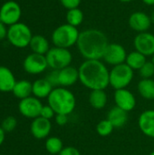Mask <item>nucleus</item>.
Masks as SVG:
<instances>
[{
	"instance_id": "f257e3e1",
	"label": "nucleus",
	"mask_w": 154,
	"mask_h": 155,
	"mask_svg": "<svg viewBox=\"0 0 154 155\" xmlns=\"http://www.w3.org/2000/svg\"><path fill=\"white\" fill-rule=\"evenodd\" d=\"M78 71L79 81L91 91L105 90L110 85V71L101 60H85Z\"/></svg>"
},
{
	"instance_id": "f03ea898",
	"label": "nucleus",
	"mask_w": 154,
	"mask_h": 155,
	"mask_svg": "<svg viewBox=\"0 0 154 155\" xmlns=\"http://www.w3.org/2000/svg\"><path fill=\"white\" fill-rule=\"evenodd\" d=\"M107 36L99 29L91 28L80 33L76 43L77 49L85 60H101L107 45Z\"/></svg>"
},
{
	"instance_id": "7ed1b4c3",
	"label": "nucleus",
	"mask_w": 154,
	"mask_h": 155,
	"mask_svg": "<svg viewBox=\"0 0 154 155\" xmlns=\"http://www.w3.org/2000/svg\"><path fill=\"white\" fill-rule=\"evenodd\" d=\"M48 104L53 108L55 114H71L76 106L74 94L65 87H55L47 97Z\"/></svg>"
},
{
	"instance_id": "20e7f679",
	"label": "nucleus",
	"mask_w": 154,
	"mask_h": 155,
	"mask_svg": "<svg viewBox=\"0 0 154 155\" xmlns=\"http://www.w3.org/2000/svg\"><path fill=\"white\" fill-rule=\"evenodd\" d=\"M80 32L77 27L69 24H64L56 27L52 34V42L54 46L61 48H70L76 45Z\"/></svg>"
},
{
	"instance_id": "39448f33",
	"label": "nucleus",
	"mask_w": 154,
	"mask_h": 155,
	"mask_svg": "<svg viewBox=\"0 0 154 155\" xmlns=\"http://www.w3.org/2000/svg\"><path fill=\"white\" fill-rule=\"evenodd\" d=\"M33 37L32 32L28 25L24 23H16L10 25L7 29L6 38L9 43L17 48H25L30 45Z\"/></svg>"
},
{
	"instance_id": "423d86ee",
	"label": "nucleus",
	"mask_w": 154,
	"mask_h": 155,
	"mask_svg": "<svg viewBox=\"0 0 154 155\" xmlns=\"http://www.w3.org/2000/svg\"><path fill=\"white\" fill-rule=\"evenodd\" d=\"M133 70L125 63L113 66L110 71V85L115 89H125L133 79Z\"/></svg>"
},
{
	"instance_id": "0eeeda50",
	"label": "nucleus",
	"mask_w": 154,
	"mask_h": 155,
	"mask_svg": "<svg viewBox=\"0 0 154 155\" xmlns=\"http://www.w3.org/2000/svg\"><path fill=\"white\" fill-rule=\"evenodd\" d=\"M48 67L52 70H61L71 65L73 61L72 53L66 48L61 47H53L45 54Z\"/></svg>"
},
{
	"instance_id": "6e6552de",
	"label": "nucleus",
	"mask_w": 154,
	"mask_h": 155,
	"mask_svg": "<svg viewBox=\"0 0 154 155\" xmlns=\"http://www.w3.org/2000/svg\"><path fill=\"white\" fill-rule=\"evenodd\" d=\"M22 10L18 3L7 1L0 8V21L5 25H13L19 22Z\"/></svg>"
},
{
	"instance_id": "1a4fd4ad",
	"label": "nucleus",
	"mask_w": 154,
	"mask_h": 155,
	"mask_svg": "<svg viewBox=\"0 0 154 155\" xmlns=\"http://www.w3.org/2000/svg\"><path fill=\"white\" fill-rule=\"evenodd\" d=\"M126 57V50L122 45L117 43H109L103 54V59L106 64L115 66L125 63Z\"/></svg>"
},
{
	"instance_id": "9d476101",
	"label": "nucleus",
	"mask_w": 154,
	"mask_h": 155,
	"mask_svg": "<svg viewBox=\"0 0 154 155\" xmlns=\"http://www.w3.org/2000/svg\"><path fill=\"white\" fill-rule=\"evenodd\" d=\"M23 67L25 71L30 74H39L46 70L48 64L45 55L32 53L24 60Z\"/></svg>"
},
{
	"instance_id": "9b49d317",
	"label": "nucleus",
	"mask_w": 154,
	"mask_h": 155,
	"mask_svg": "<svg viewBox=\"0 0 154 155\" xmlns=\"http://www.w3.org/2000/svg\"><path fill=\"white\" fill-rule=\"evenodd\" d=\"M43 104L40 99L34 96H29L23 100H20L18 104V110L20 114L30 119H34L40 116V113L42 110Z\"/></svg>"
},
{
	"instance_id": "f8f14e48",
	"label": "nucleus",
	"mask_w": 154,
	"mask_h": 155,
	"mask_svg": "<svg viewBox=\"0 0 154 155\" xmlns=\"http://www.w3.org/2000/svg\"><path fill=\"white\" fill-rule=\"evenodd\" d=\"M134 48L145 56H152L154 54V35L149 32L139 33L133 40Z\"/></svg>"
},
{
	"instance_id": "ddd939ff",
	"label": "nucleus",
	"mask_w": 154,
	"mask_h": 155,
	"mask_svg": "<svg viewBox=\"0 0 154 155\" xmlns=\"http://www.w3.org/2000/svg\"><path fill=\"white\" fill-rule=\"evenodd\" d=\"M113 99L116 104L115 106L124 110L127 113L133 111L136 106V98L134 94L126 88L115 90Z\"/></svg>"
},
{
	"instance_id": "4468645a",
	"label": "nucleus",
	"mask_w": 154,
	"mask_h": 155,
	"mask_svg": "<svg viewBox=\"0 0 154 155\" xmlns=\"http://www.w3.org/2000/svg\"><path fill=\"white\" fill-rule=\"evenodd\" d=\"M128 23L133 30L138 33H143L150 29L152 22L151 16L146 15L144 12L137 11L130 15Z\"/></svg>"
},
{
	"instance_id": "2eb2a0df",
	"label": "nucleus",
	"mask_w": 154,
	"mask_h": 155,
	"mask_svg": "<svg viewBox=\"0 0 154 155\" xmlns=\"http://www.w3.org/2000/svg\"><path fill=\"white\" fill-rule=\"evenodd\" d=\"M52 130L51 120L44 119L41 116H38L33 119L30 125V132L32 135L36 139H44L48 137Z\"/></svg>"
},
{
	"instance_id": "dca6fc26",
	"label": "nucleus",
	"mask_w": 154,
	"mask_h": 155,
	"mask_svg": "<svg viewBox=\"0 0 154 155\" xmlns=\"http://www.w3.org/2000/svg\"><path fill=\"white\" fill-rule=\"evenodd\" d=\"M138 126L145 136L154 138V110H146L141 114L138 119Z\"/></svg>"
},
{
	"instance_id": "f3484780",
	"label": "nucleus",
	"mask_w": 154,
	"mask_h": 155,
	"mask_svg": "<svg viewBox=\"0 0 154 155\" xmlns=\"http://www.w3.org/2000/svg\"><path fill=\"white\" fill-rule=\"evenodd\" d=\"M59 86L61 87H70L79 81V71L77 68L69 65L65 68L59 70L58 74Z\"/></svg>"
},
{
	"instance_id": "a211bd4d",
	"label": "nucleus",
	"mask_w": 154,
	"mask_h": 155,
	"mask_svg": "<svg viewBox=\"0 0 154 155\" xmlns=\"http://www.w3.org/2000/svg\"><path fill=\"white\" fill-rule=\"evenodd\" d=\"M128 113L124 110L114 106L107 114V118L114 128H123L128 122Z\"/></svg>"
},
{
	"instance_id": "6ab92c4d",
	"label": "nucleus",
	"mask_w": 154,
	"mask_h": 155,
	"mask_svg": "<svg viewBox=\"0 0 154 155\" xmlns=\"http://www.w3.org/2000/svg\"><path fill=\"white\" fill-rule=\"evenodd\" d=\"M16 81L12 71L5 67L0 66V92L9 93L12 92Z\"/></svg>"
},
{
	"instance_id": "aec40b11",
	"label": "nucleus",
	"mask_w": 154,
	"mask_h": 155,
	"mask_svg": "<svg viewBox=\"0 0 154 155\" xmlns=\"http://www.w3.org/2000/svg\"><path fill=\"white\" fill-rule=\"evenodd\" d=\"M53 89L54 87L45 78L37 79L32 84V94L38 99L47 98L52 93Z\"/></svg>"
},
{
	"instance_id": "412c9836",
	"label": "nucleus",
	"mask_w": 154,
	"mask_h": 155,
	"mask_svg": "<svg viewBox=\"0 0 154 155\" xmlns=\"http://www.w3.org/2000/svg\"><path fill=\"white\" fill-rule=\"evenodd\" d=\"M29 46H30L31 50L33 51V53L44 54V55H45L47 54V52L50 50V45H49L48 40L41 35H33Z\"/></svg>"
},
{
	"instance_id": "4be33fe9",
	"label": "nucleus",
	"mask_w": 154,
	"mask_h": 155,
	"mask_svg": "<svg viewBox=\"0 0 154 155\" xmlns=\"http://www.w3.org/2000/svg\"><path fill=\"white\" fill-rule=\"evenodd\" d=\"M107 102H108V96L104 90L91 91L89 94V103L93 108L96 110H101L106 106Z\"/></svg>"
},
{
	"instance_id": "5701e85b",
	"label": "nucleus",
	"mask_w": 154,
	"mask_h": 155,
	"mask_svg": "<svg viewBox=\"0 0 154 155\" xmlns=\"http://www.w3.org/2000/svg\"><path fill=\"white\" fill-rule=\"evenodd\" d=\"M12 93L16 98L20 100L29 97L32 94V83L27 80L16 81Z\"/></svg>"
},
{
	"instance_id": "b1692460",
	"label": "nucleus",
	"mask_w": 154,
	"mask_h": 155,
	"mask_svg": "<svg viewBox=\"0 0 154 155\" xmlns=\"http://www.w3.org/2000/svg\"><path fill=\"white\" fill-rule=\"evenodd\" d=\"M138 92L140 95L146 100H154V80L142 79L138 84Z\"/></svg>"
},
{
	"instance_id": "393cba45",
	"label": "nucleus",
	"mask_w": 154,
	"mask_h": 155,
	"mask_svg": "<svg viewBox=\"0 0 154 155\" xmlns=\"http://www.w3.org/2000/svg\"><path fill=\"white\" fill-rule=\"evenodd\" d=\"M146 62V56L135 50L127 54L125 64L134 71L140 70Z\"/></svg>"
},
{
	"instance_id": "a878e982",
	"label": "nucleus",
	"mask_w": 154,
	"mask_h": 155,
	"mask_svg": "<svg viewBox=\"0 0 154 155\" xmlns=\"http://www.w3.org/2000/svg\"><path fill=\"white\" fill-rule=\"evenodd\" d=\"M45 150L52 155L59 154L60 152L63 150L64 148V143L63 141L56 136H52L46 139L45 143Z\"/></svg>"
},
{
	"instance_id": "bb28decb",
	"label": "nucleus",
	"mask_w": 154,
	"mask_h": 155,
	"mask_svg": "<svg viewBox=\"0 0 154 155\" xmlns=\"http://www.w3.org/2000/svg\"><path fill=\"white\" fill-rule=\"evenodd\" d=\"M83 20H84V13L79 7L70 9L67 11L66 14L67 24L77 27L83 23Z\"/></svg>"
},
{
	"instance_id": "cd10ccee",
	"label": "nucleus",
	"mask_w": 154,
	"mask_h": 155,
	"mask_svg": "<svg viewBox=\"0 0 154 155\" xmlns=\"http://www.w3.org/2000/svg\"><path fill=\"white\" fill-rule=\"evenodd\" d=\"M113 129H114L113 125L111 124V122L108 119L100 121L96 125V132L102 137L109 136L113 133Z\"/></svg>"
},
{
	"instance_id": "c85d7f7f",
	"label": "nucleus",
	"mask_w": 154,
	"mask_h": 155,
	"mask_svg": "<svg viewBox=\"0 0 154 155\" xmlns=\"http://www.w3.org/2000/svg\"><path fill=\"white\" fill-rule=\"evenodd\" d=\"M143 79H151L154 75V64L152 62H146L139 70Z\"/></svg>"
},
{
	"instance_id": "c756f323",
	"label": "nucleus",
	"mask_w": 154,
	"mask_h": 155,
	"mask_svg": "<svg viewBox=\"0 0 154 155\" xmlns=\"http://www.w3.org/2000/svg\"><path fill=\"white\" fill-rule=\"evenodd\" d=\"M17 125V121L14 116H7L5 117L2 124H1V127L5 132H12L15 129Z\"/></svg>"
},
{
	"instance_id": "7c9ffc66",
	"label": "nucleus",
	"mask_w": 154,
	"mask_h": 155,
	"mask_svg": "<svg viewBox=\"0 0 154 155\" xmlns=\"http://www.w3.org/2000/svg\"><path fill=\"white\" fill-rule=\"evenodd\" d=\"M58 74H59V70H53L45 77V79L52 84L53 87H59Z\"/></svg>"
},
{
	"instance_id": "2f4dec72",
	"label": "nucleus",
	"mask_w": 154,
	"mask_h": 155,
	"mask_svg": "<svg viewBox=\"0 0 154 155\" xmlns=\"http://www.w3.org/2000/svg\"><path fill=\"white\" fill-rule=\"evenodd\" d=\"M55 115V113L54 111L53 110V108L47 104V105H43L42 107V110H41V113H40V116L44 118V119H47V120H51L52 118H54Z\"/></svg>"
},
{
	"instance_id": "473e14b6",
	"label": "nucleus",
	"mask_w": 154,
	"mask_h": 155,
	"mask_svg": "<svg viewBox=\"0 0 154 155\" xmlns=\"http://www.w3.org/2000/svg\"><path fill=\"white\" fill-rule=\"evenodd\" d=\"M59 1L62 4V5L68 10L79 7L82 2V0H59Z\"/></svg>"
},
{
	"instance_id": "72a5a7b5",
	"label": "nucleus",
	"mask_w": 154,
	"mask_h": 155,
	"mask_svg": "<svg viewBox=\"0 0 154 155\" xmlns=\"http://www.w3.org/2000/svg\"><path fill=\"white\" fill-rule=\"evenodd\" d=\"M58 155H81V153L77 148L74 146H66L63 148Z\"/></svg>"
},
{
	"instance_id": "f704fd0d",
	"label": "nucleus",
	"mask_w": 154,
	"mask_h": 155,
	"mask_svg": "<svg viewBox=\"0 0 154 155\" xmlns=\"http://www.w3.org/2000/svg\"><path fill=\"white\" fill-rule=\"evenodd\" d=\"M55 123L59 125V126H64L68 123V115L67 114H55Z\"/></svg>"
},
{
	"instance_id": "c9c22d12",
	"label": "nucleus",
	"mask_w": 154,
	"mask_h": 155,
	"mask_svg": "<svg viewBox=\"0 0 154 155\" xmlns=\"http://www.w3.org/2000/svg\"><path fill=\"white\" fill-rule=\"evenodd\" d=\"M6 35H7V29L5 27V25L0 21V40L6 37Z\"/></svg>"
},
{
	"instance_id": "e433bc0d",
	"label": "nucleus",
	"mask_w": 154,
	"mask_h": 155,
	"mask_svg": "<svg viewBox=\"0 0 154 155\" xmlns=\"http://www.w3.org/2000/svg\"><path fill=\"white\" fill-rule=\"evenodd\" d=\"M5 138V132L0 126V145H2V143H4Z\"/></svg>"
},
{
	"instance_id": "4c0bfd02",
	"label": "nucleus",
	"mask_w": 154,
	"mask_h": 155,
	"mask_svg": "<svg viewBox=\"0 0 154 155\" xmlns=\"http://www.w3.org/2000/svg\"><path fill=\"white\" fill-rule=\"evenodd\" d=\"M143 2L147 5H154V0H143Z\"/></svg>"
},
{
	"instance_id": "58836bf2",
	"label": "nucleus",
	"mask_w": 154,
	"mask_h": 155,
	"mask_svg": "<svg viewBox=\"0 0 154 155\" xmlns=\"http://www.w3.org/2000/svg\"><path fill=\"white\" fill-rule=\"evenodd\" d=\"M151 19H152V22L154 24V11L152 13V15H151Z\"/></svg>"
},
{
	"instance_id": "ea45409f",
	"label": "nucleus",
	"mask_w": 154,
	"mask_h": 155,
	"mask_svg": "<svg viewBox=\"0 0 154 155\" xmlns=\"http://www.w3.org/2000/svg\"><path fill=\"white\" fill-rule=\"evenodd\" d=\"M120 2H123V3H129V2H132L133 0H119Z\"/></svg>"
},
{
	"instance_id": "a19ab883",
	"label": "nucleus",
	"mask_w": 154,
	"mask_h": 155,
	"mask_svg": "<svg viewBox=\"0 0 154 155\" xmlns=\"http://www.w3.org/2000/svg\"><path fill=\"white\" fill-rule=\"evenodd\" d=\"M152 62L153 63V64H154V54H153V55H152Z\"/></svg>"
},
{
	"instance_id": "79ce46f5",
	"label": "nucleus",
	"mask_w": 154,
	"mask_h": 155,
	"mask_svg": "<svg viewBox=\"0 0 154 155\" xmlns=\"http://www.w3.org/2000/svg\"><path fill=\"white\" fill-rule=\"evenodd\" d=\"M149 155H154V151L153 152H152V153H150Z\"/></svg>"
},
{
	"instance_id": "37998d69",
	"label": "nucleus",
	"mask_w": 154,
	"mask_h": 155,
	"mask_svg": "<svg viewBox=\"0 0 154 155\" xmlns=\"http://www.w3.org/2000/svg\"><path fill=\"white\" fill-rule=\"evenodd\" d=\"M0 155H2V154H0Z\"/></svg>"
}]
</instances>
